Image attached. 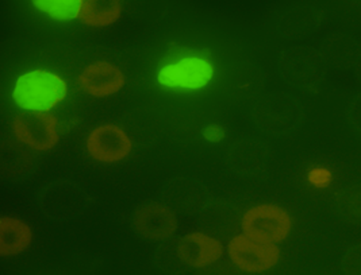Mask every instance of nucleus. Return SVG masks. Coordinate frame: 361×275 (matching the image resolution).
<instances>
[{
  "label": "nucleus",
  "mask_w": 361,
  "mask_h": 275,
  "mask_svg": "<svg viewBox=\"0 0 361 275\" xmlns=\"http://www.w3.org/2000/svg\"><path fill=\"white\" fill-rule=\"evenodd\" d=\"M32 242V231L23 222L3 217L0 220V255H17Z\"/></svg>",
  "instance_id": "obj_10"
},
{
  "label": "nucleus",
  "mask_w": 361,
  "mask_h": 275,
  "mask_svg": "<svg viewBox=\"0 0 361 275\" xmlns=\"http://www.w3.org/2000/svg\"><path fill=\"white\" fill-rule=\"evenodd\" d=\"M213 65L202 58H184L180 63L166 65L160 73L159 81L169 88L200 89L213 79Z\"/></svg>",
  "instance_id": "obj_5"
},
{
  "label": "nucleus",
  "mask_w": 361,
  "mask_h": 275,
  "mask_svg": "<svg viewBox=\"0 0 361 275\" xmlns=\"http://www.w3.org/2000/svg\"><path fill=\"white\" fill-rule=\"evenodd\" d=\"M80 84L90 95L104 97L118 92L125 84V77L114 65L99 61L82 72Z\"/></svg>",
  "instance_id": "obj_7"
},
{
  "label": "nucleus",
  "mask_w": 361,
  "mask_h": 275,
  "mask_svg": "<svg viewBox=\"0 0 361 275\" xmlns=\"http://www.w3.org/2000/svg\"><path fill=\"white\" fill-rule=\"evenodd\" d=\"M310 181L315 186H319V188H325L328 186L329 182H330V173L325 169H315L310 173Z\"/></svg>",
  "instance_id": "obj_13"
},
{
  "label": "nucleus",
  "mask_w": 361,
  "mask_h": 275,
  "mask_svg": "<svg viewBox=\"0 0 361 275\" xmlns=\"http://www.w3.org/2000/svg\"><path fill=\"white\" fill-rule=\"evenodd\" d=\"M13 127L18 139L35 150H50L59 142L57 119L50 113L19 115Z\"/></svg>",
  "instance_id": "obj_4"
},
{
  "label": "nucleus",
  "mask_w": 361,
  "mask_h": 275,
  "mask_svg": "<svg viewBox=\"0 0 361 275\" xmlns=\"http://www.w3.org/2000/svg\"><path fill=\"white\" fill-rule=\"evenodd\" d=\"M121 15L119 1H104V0H88L82 3L80 19L88 26H109L114 23Z\"/></svg>",
  "instance_id": "obj_11"
},
{
  "label": "nucleus",
  "mask_w": 361,
  "mask_h": 275,
  "mask_svg": "<svg viewBox=\"0 0 361 275\" xmlns=\"http://www.w3.org/2000/svg\"><path fill=\"white\" fill-rule=\"evenodd\" d=\"M204 136L212 142H218L224 138V131L216 126H210L204 131Z\"/></svg>",
  "instance_id": "obj_14"
},
{
  "label": "nucleus",
  "mask_w": 361,
  "mask_h": 275,
  "mask_svg": "<svg viewBox=\"0 0 361 275\" xmlns=\"http://www.w3.org/2000/svg\"><path fill=\"white\" fill-rule=\"evenodd\" d=\"M87 148L98 161L116 162L128 157L132 150V142L119 127L106 124L91 132Z\"/></svg>",
  "instance_id": "obj_6"
},
{
  "label": "nucleus",
  "mask_w": 361,
  "mask_h": 275,
  "mask_svg": "<svg viewBox=\"0 0 361 275\" xmlns=\"http://www.w3.org/2000/svg\"><path fill=\"white\" fill-rule=\"evenodd\" d=\"M137 229L150 239H164L175 228L176 220L172 212L161 205H148L135 215Z\"/></svg>",
  "instance_id": "obj_9"
},
{
  "label": "nucleus",
  "mask_w": 361,
  "mask_h": 275,
  "mask_svg": "<svg viewBox=\"0 0 361 275\" xmlns=\"http://www.w3.org/2000/svg\"><path fill=\"white\" fill-rule=\"evenodd\" d=\"M66 96V82L45 70H34L20 76L13 94L20 108L35 113H48Z\"/></svg>",
  "instance_id": "obj_1"
},
{
  "label": "nucleus",
  "mask_w": 361,
  "mask_h": 275,
  "mask_svg": "<svg viewBox=\"0 0 361 275\" xmlns=\"http://www.w3.org/2000/svg\"><path fill=\"white\" fill-rule=\"evenodd\" d=\"M179 255L187 264L203 267L221 258L222 245L213 238L197 232L185 236L181 241Z\"/></svg>",
  "instance_id": "obj_8"
},
{
  "label": "nucleus",
  "mask_w": 361,
  "mask_h": 275,
  "mask_svg": "<svg viewBox=\"0 0 361 275\" xmlns=\"http://www.w3.org/2000/svg\"><path fill=\"white\" fill-rule=\"evenodd\" d=\"M291 228L286 210L275 205H260L247 212L243 229L247 238L256 242L276 243L283 241Z\"/></svg>",
  "instance_id": "obj_2"
},
{
  "label": "nucleus",
  "mask_w": 361,
  "mask_h": 275,
  "mask_svg": "<svg viewBox=\"0 0 361 275\" xmlns=\"http://www.w3.org/2000/svg\"><path fill=\"white\" fill-rule=\"evenodd\" d=\"M82 3L80 0H35L34 6L54 19L69 20L80 16Z\"/></svg>",
  "instance_id": "obj_12"
},
{
  "label": "nucleus",
  "mask_w": 361,
  "mask_h": 275,
  "mask_svg": "<svg viewBox=\"0 0 361 275\" xmlns=\"http://www.w3.org/2000/svg\"><path fill=\"white\" fill-rule=\"evenodd\" d=\"M231 260L244 271L262 273L279 260V248L272 243L256 242L247 235L234 238L229 244Z\"/></svg>",
  "instance_id": "obj_3"
}]
</instances>
